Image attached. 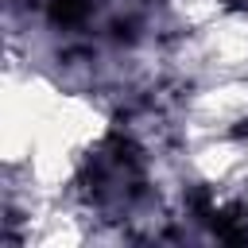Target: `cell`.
<instances>
[{
    "instance_id": "6da1fadb",
    "label": "cell",
    "mask_w": 248,
    "mask_h": 248,
    "mask_svg": "<svg viewBox=\"0 0 248 248\" xmlns=\"http://www.w3.org/2000/svg\"><path fill=\"white\" fill-rule=\"evenodd\" d=\"M105 132H108V116H105L89 97H81V93H62V89H58L54 101H50V108L43 112V120H39V128H35V140H31L27 159H23L27 178H31L39 190H46V194L62 190V186L78 174L85 151H89Z\"/></svg>"
},
{
    "instance_id": "7a4b0ae2",
    "label": "cell",
    "mask_w": 248,
    "mask_h": 248,
    "mask_svg": "<svg viewBox=\"0 0 248 248\" xmlns=\"http://www.w3.org/2000/svg\"><path fill=\"white\" fill-rule=\"evenodd\" d=\"M54 93L58 89L39 74H16V70L4 74V93H0V151H4V163L23 167L31 140H35V128H39L43 112L50 108Z\"/></svg>"
},
{
    "instance_id": "3957f363",
    "label": "cell",
    "mask_w": 248,
    "mask_h": 248,
    "mask_svg": "<svg viewBox=\"0 0 248 248\" xmlns=\"http://www.w3.org/2000/svg\"><path fill=\"white\" fill-rule=\"evenodd\" d=\"M186 58L198 78H236L248 74V12H221L202 31H190Z\"/></svg>"
},
{
    "instance_id": "277c9868",
    "label": "cell",
    "mask_w": 248,
    "mask_h": 248,
    "mask_svg": "<svg viewBox=\"0 0 248 248\" xmlns=\"http://www.w3.org/2000/svg\"><path fill=\"white\" fill-rule=\"evenodd\" d=\"M186 124L202 136H225L248 124V74L236 78H209L186 101Z\"/></svg>"
},
{
    "instance_id": "5b68a950",
    "label": "cell",
    "mask_w": 248,
    "mask_h": 248,
    "mask_svg": "<svg viewBox=\"0 0 248 248\" xmlns=\"http://www.w3.org/2000/svg\"><path fill=\"white\" fill-rule=\"evenodd\" d=\"M194 170L213 186H232L248 178V136H202L190 155Z\"/></svg>"
},
{
    "instance_id": "8992f818",
    "label": "cell",
    "mask_w": 248,
    "mask_h": 248,
    "mask_svg": "<svg viewBox=\"0 0 248 248\" xmlns=\"http://www.w3.org/2000/svg\"><path fill=\"white\" fill-rule=\"evenodd\" d=\"M23 240L27 244H39V248H70V244H81L85 240V229H81V221L70 209H46V213H39L27 225Z\"/></svg>"
},
{
    "instance_id": "52a82bcc",
    "label": "cell",
    "mask_w": 248,
    "mask_h": 248,
    "mask_svg": "<svg viewBox=\"0 0 248 248\" xmlns=\"http://www.w3.org/2000/svg\"><path fill=\"white\" fill-rule=\"evenodd\" d=\"M225 8V0H170V16L186 27V31H202L205 23H213Z\"/></svg>"
}]
</instances>
